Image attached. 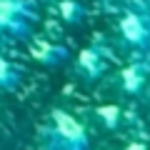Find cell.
<instances>
[{
  "mask_svg": "<svg viewBox=\"0 0 150 150\" xmlns=\"http://www.w3.org/2000/svg\"><path fill=\"white\" fill-rule=\"evenodd\" d=\"M38 20L33 0H0V35L13 40L30 38Z\"/></svg>",
  "mask_w": 150,
  "mask_h": 150,
  "instance_id": "6da1fadb",
  "label": "cell"
},
{
  "mask_svg": "<svg viewBox=\"0 0 150 150\" xmlns=\"http://www.w3.org/2000/svg\"><path fill=\"white\" fill-rule=\"evenodd\" d=\"M120 40L130 48L148 50L150 48V15L143 10H125L118 20Z\"/></svg>",
  "mask_w": 150,
  "mask_h": 150,
  "instance_id": "7a4b0ae2",
  "label": "cell"
},
{
  "mask_svg": "<svg viewBox=\"0 0 150 150\" xmlns=\"http://www.w3.org/2000/svg\"><path fill=\"white\" fill-rule=\"evenodd\" d=\"M55 138L63 143V150H88V135L83 125L65 110H53L50 112Z\"/></svg>",
  "mask_w": 150,
  "mask_h": 150,
  "instance_id": "3957f363",
  "label": "cell"
},
{
  "mask_svg": "<svg viewBox=\"0 0 150 150\" xmlns=\"http://www.w3.org/2000/svg\"><path fill=\"white\" fill-rule=\"evenodd\" d=\"M145 80H148V68H145L143 63H130L128 68H123V73H120V88H123L125 93H130V95H135V93L143 90Z\"/></svg>",
  "mask_w": 150,
  "mask_h": 150,
  "instance_id": "277c9868",
  "label": "cell"
},
{
  "mask_svg": "<svg viewBox=\"0 0 150 150\" xmlns=\"http://www.w3.org/2000/svg\"><path fill=\"white\" fill-rule=\"evenodd\" d=\"M78 70H80L85 78H100L103 70H105V58L98 48H85L78 55Z\"/></svg>",
  "mask_w": 150,
  "mask_h": 150,
  "instance_id": "5b68a950",
  "label": "cell"
},
{
  "mask_svg": "<svg viewBox=\"0 0 150 150\" xmlns=\"http://www.w3.org/2000/svg\"><path fill=\"white\" fill-rule=\"evenodd\" d=\"M20 80H23L20 70H18L8 58H3V55H0V90H5V93L18 90Z\"/></svg>",
  "mask_w": 150,
  "mask_h": 150,
  "instance_id": "8992f818",
  "label": "cell"
},
{
  "mask_svg": "<svg viewBox=\"0 0 150 150\" xmlns=\"http://www.w3.org/2000/svg\"><path fill=\"white\" fill-rule=\"evenodd\" d=\"M33 55L45 65H58L68 58V50L60 48V45H53V43H40V45L33 48Z\"/></svg>",
  "mask_w": 150,
  "mask_h": 150,
  "instance_id": "52a82bcc",
  "label": "cell"
},
{
  "mask_svg": "<svg viewBox=\"0 0 150 150\" xmlns=\"http://www.w3.org/2000/svg\"><path fill=\"white\" fill-rule=\"evenodd\" d=\"M58 13L60 18H63L65 23H70V25H78V23L85 20V5L83 3H78V0H60L58 3Z\"/></svg>",
  "mask_w": 150,
  "mask_h": 150,
  "instance_id": "ba28073f",
  "label": "cell"
}]
</instances>
